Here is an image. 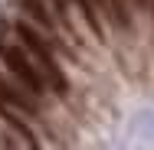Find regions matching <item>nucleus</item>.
<instances>
[{"label":"nucleus","instance_id":"obj_4","mask_svg":"<svg viewBox=\"0 0 154 150\" xmlns=\"http://www.w3.org/2000/svg\"><path fill=\"white\" fill-rule=\"evenodd\" d=\"M20 7H23V13H26V16H33L39 26H46L49 33L56 30V20L49 16V10H46V3H43V0H20Z\"/></svg>","mask_w":154,"mask_h":150},{"label":"nucleus","instance_id":"obj_1","mask_svg":"<svg viewBox=\"0 0 154 150\" xmlns=\"http://www.w3.org/2000/svg\"><path fill=\"white\" fill-rule=\"evenodd\" d=\"M17 39H20V46L33 56V62L39 65V72L46 75L49 88L56 91V95H62L69 85H66V75H62V69H59V62H56V56H53V49L46 46V39L33 30L30 23H17Z\"/></svg>","mask_w":154,"mask_h":150},{"label":"nucleus","instance_id":"obj_3","mask_svg":"<svg viewBox=\"0 0 154 150\" xmlns=\"http://www.w3.org/2000/svg\"><path fill=\"white\" fill-rule=\"evenodd\" d=\"M0 111H23V114H36V98L30 91L13 88L3 75H0Z\"/></svg>","mask_w":154,"mask_h":150},{"label":"nucleus","instance_id":"obj_6","mask_svg":"<svg viewBox=\"0 0 154 150\" xmlns=\"http://www.w3.org/2000/svg\"><path fill=\"white\" fill-rule=\"evenodd\" d=\"M75 3H79L82 16H85L89 30H92L95 36H102V20H98V3H95V0H75Z\"/></svg>","mask_w":154,"mask_h":150},{"label":"nucleus","instance_id":"obj_5","mask_svg":"<svg viewBox=\"0 0 154 150\" xmlns=\"http://www.w3.org/2000/svg\"><path fill=\"white\" fill-rule=\"evenodd\" d=\"M3 118H7V124H10V127H13V131L20 134V140L26 144V150H39L36 137H33V131L26 127V124H23V121H20V114H17V111H3Z\"/></svg>","mask_w":154,"mask_h":150},{"label":"nucleus","instance_id":"obj_2","mask_svg":"<svg viewBox=\"0 0 154 150\" xmlns=\"http://www.w3.org/2000/svg\"><path fill=\"white\" fill-rule=\"evenodd\" d=\"M0 59H3V65L13 72V78L23 85V91H30L33 98L46 95L49 82H46V75L36 69L33 56L23 49V46H20V43H3V39H0Z\"/></svg>","mask_w":154,"mask_h":150}]
</instances>
